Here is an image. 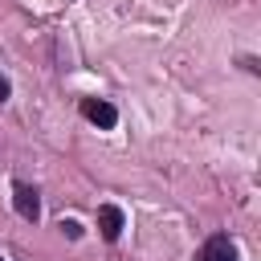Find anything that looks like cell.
I'll return each mask as SVG.
<instances>
[{"mask_svg":"<svg viewBox=\"0 0 261 261\" xmlns=\"http://www.w3.org/2000/svg\"><path fill=\"white\" fill-rule=\"evenodd\" d=\"M82 114H86L94 126H102V130H110V126L118 122V110H114L110 102H102V98H86V102H82Z\"/></svg>","mask_w":261,"mask_h":261,"instance_id":"obj_1","label":"cell"},{"mask_svg":"<svg viewBox=\"0 0 261 261\" xmlns=\"http://www.w3.org/2000/svg\"><path fill=\"white\" fill-rule=\"evenodd\" d=\"M61 232H65V237H73V241H77V237H82V224H77V220H61Z\"/></svg>","mask_w":261,"mask_h":261,"instance_id":"obj_5","label":"cell"},{"mask_svg":"<svg viewBox=\"0 0 261 261\" xmlns=\"http://www.w3.org/2000/svg\"><path fill=\"white\" fill-rule=\"evenodd\" d=\"M12 208H16L24 220H37V216H41V200H37V188H29V184H16V188H12Z\"/></svg>","mask_w":261,"mask_h":261,"instance_id":"obj_3","label":"cell"},{"mask_svg":"<svg viewBox=\"0 0 261 261\" xmlns=\"http://www.w3.org/2000/svg\"><path fill=\"white\" fill-rule=\"evenodd\" d=\"M8 94H12V86H8V77L0 73V102H8Z\"/></svg>","mask_w":261,"mask_h":261,"instance_id":"obj_6","label":"cell"},{"mask_svg":"<svg viewBox=\"0 0 261 261\" xmlns=\"http://www.w3.org/2000/svg\"><path fill=\"white\" fill-rule=\"evenodd\" d=\"M122 224H126L122 208H114V204H102V208H98V232H102L106 241H118V237H122Z\"/></svg>","mask_w":261,"mask_h":261,"instance_id":"obj_4","label":"cell"},{"mask_svg":"<svg viewBox=\"0 0 261 261\" xmlns=\"http://www.w3.org/2000/svg\"><path fill=\"white\" fill-rule=\"evenodd\" d=\"M196 261H237V245H232L224 232H216V237L204 241V249H200Z\"/></svg>","mask_w":261,"mask_h":261,"instance_id":"obj_2","label":"cell"}]
</instances>
